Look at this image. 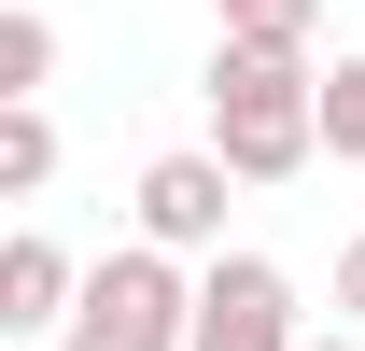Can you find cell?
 I'll list each match as a JSON object with an SVG mask.
<instances>
[{
  "mask_svg": "<svg viewBox=\"0 0 365 351\" xmlns=\"http://www.w3.org/2000/svg\"><path fill=\"white\" fill-rule=\"evenodd\" d=\"M182 337H197V281H182V253H155V239L98 253L85 295H71V323H56V351H182Z\"/></svg>",
  "mask_w": 365,
  "mask_h": 351,
  "instance_id": "2",
  "label": "cell"
},
{
  "mask_svg": "<svg viewBox=\"0 0 365 351\" xmlns=\"http://www.w3.org/2000/svg\"><path fill=\"white\" fill-rule=\"evenodd\" d=\"M295 351H365V337H351V323H337V337H295Z\"/></svg>",
  "mask_w": 365,
  "mask_h": 351,
  "instance_id": "11",
  "label": "cell"
},
{
  "mask_svg": "<svg viewBox=\"0 0 365 351\" xmlns=\"http://www.w3.org/2000/svg\"><path fill=\"white\" fill-rule=\"evenodd\" d=\"M56 183V127H43V98H0V197H43Z\"/></svg>",
  "mask_w": 365,
  "mask_h": 351,
  "instance_id": "6",
  "label": "cell"
},
{
  "mask_svg": "<svg viewBox=\"0 0 365 351\" xmlns=\"http://www.w3.org/2000/svg\"><path fill=\"white\" fill-rule=\"evenodd\" d=\"M323 155H337V169H365V56H337V71H323Z\"/></svg>",
  "mask_w": 365,
  "mask_h": 351,
  "instance_id": "8",
  "label": "cell"
},
{
  "mask_svg": "<svg viewBox=\"0 0 365 351\" xmlns=\"http://www.w3.org/2000/svg\"><path fill=\"white\" fill-rule=\"evenodd\" d=\"M211 29H239V43H309L323 0H211Z\"/></svg>",
  "mask_w": 365,
  "mask_h": 351,
  "instance_id": "9",
  "label": "cell"
},
{
  "mask_svg": "<svg viewBox=\"0 0 365 351\" xmlns=\"http://www.w3.org/2000/svg\"><path fill=\"white\" fill-rule=\"evenodd\" d=\"M43 71H56V14L14 0V14H0V98H43Z\"/></svg>",
  "mask_w": 365,
  "mask_h": 351,
  "instance_id": "7",
  "label": "cell"
},
{
  "mask_svg": "<svg viewBox=\"0 0 365 351\" xmlns=\"http://www.w3.org/2000/svg\"><path fill=\"white\" fill-rule=\"evenodd\" d=\"M71 295H85V267L56 253L43 225H14V239H0V323H14V337H56Z\"/></svg>",
  "mask_w": 365,
  "mask_h": 351,
  "instance_id": "5",
  "label": "cell"
},
{
  "mask_svg": "<svg viewBox=\"0 0 365 351\" xmlns=\"http://www.w3.org/2000/svg\"><path fill=\"white\" fill-rule=\"evenodd\" d=\"M211 155H225L239 183H295L323 155V71L309 43H239V29H211Z\"/></svg>",
  "mask_w": 365,
  "mask_h": 351,
  "instance_id": "1",
  "label": "cell"
},
{
  "mask_svg": "<svg viewBox=\"0 0 365 351\" xmlns=\"http://www.w3.org/2000/svg\"><path fill=\"white\" fill-rule=\"evenodd\" d=\"M225 155H211V141H197V155H155V169H140V239H155V253H225Z\"/></svg>",
  "mask_w": 365,
  "mask_h": 351,
  "instance_id": "4",
  "label": "cell"
},
{
  "mask_svg": "<svg viewBox=\"0 0 365 351\" xmlns=\"http://www.w3.org/2000/svg\"><path fill=\"white\" fill-rule=\"evenodd\" d=\"M337 323H365V239L337 253Z\"/></svg>",
  "mask_w": 365,
  "mask_h": 351,
  "instance_id": "10",
  "label": "cell"
},
{
  "mask_svg": "<svg viewBox=\"0 0 365 351\" xmlns=\"http://www.w3.org/2000/svg\"><path fill=\"white\" fill-rule=\"evenodd\" d=\"M309 323H295V281H281L267 253H197V337L182 351H295Z\"/></svg>",
  "mask_w": 365,
  "mask_h": 351,
  "instance_id": "3",
  "label": "cell"
}]
</instances>
